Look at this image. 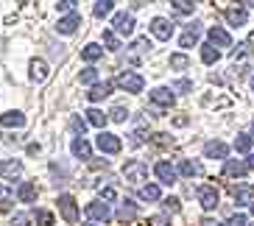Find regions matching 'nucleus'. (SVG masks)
<instances>
[{
  "instance_id": "42",
  "label": "nucleus",
  "mask_w": 254,
  "mask_h": 226,
  "mask_svg": "<svg viewBox=\"0 0 254 226\" xmlns=\"http://www.w3.org/2000/svg\"><path fill=\"white\" fill-rule=\"evenodd\" d=\"M224 226H246V215H240V212H238V215H232Z\"/></svg>"
},
{
  "instance_id": "25",
  "label": "nucleus",
  "mask_w": 254,
  "mask_h": 226,
  "mask_svg": "<svg viewBox=\"0 0 254 226\" xmlns=\"http://www.w3.org/2000/svg\"><path fill=\"white\" fill-rule=\"evenodd\" d=\"M0 126L23 128V126H25V114H23V112H3V114H0Z\"/></svg>"
},
{
  "instance_id": "6",
  "label": "nucleus",
  "mask_w": 254,
  "mask_h": 226,
  "mask_svg": "<svg viewBox=\"0 0 254 226\" xmlns=\"http://www.w3.org/2000/svg\"><path fill=\"white\" fill-rule=\"evenodd\" d=\"M98 148L104 151V154H120L123 143H120L118 134H109V131H101L98 134Z\"/></svg>"
},
{
  "instance_id": "34",
  "label": "nucleus",
  "mask_w": 254,
  "mask_h": 226,
  "mask_svg": "<svg viewBox=\"0 0 254 226\" xmlns=\"http://www.w3.org/2000/svg\"><path fill=\"white\" fill-rule=\"evenodd\" d=\"M171 67L173 70H185V67H190V59H187L185 53H173L171 56Z\"/></svg>"
},
{
  "instance_id": "24",
  "label": "nucleus",
  "mask_w": 254,
  "mask_h": 226,
  "mask_svg": "<svg viewBox=\"0 0 254 226\" xmlns=\"http://www.w3.org/2000/svg\"><path fill=\"white\" fill-rule=\"evenodd\" d=\"M17 198H20L23 204H34V201H37V184L23 181V184L17 187Z\"/></svg>"
},
{
  "instance_id": "32",
  "label": "nucleus",
  "mask_w": 254,
  "mask_h": 226,
  "mask_svg": "<svg viewBox=\"0 0 254 226\" xmlns=\"http://www.w3.org/2000/svg\"><path fill=\"white\" fill-rule=\"evenodd\" d=\"M171 3H173V8H176L179 14H193V8H195L193 0H171Z\"/></svg>"
},
{
  "instance_id": "20",
  "label": "nucleus",
  "mask_w": 254,
  "mask_h": 226,
  "mask_svg": "<svg viewBox=\"0 0 254 226\" xmlns=\"http://www.w3.org/2000/svg\"><path fill=\"white\" fill-rule=\"evenodd\" d=\"M115 218H118L120 224H131V221L137 218V204H134V201H123Z\"/></svg>"
},
{
  "instance_id": "36",
  "label": "nucleus",
  "mask_w": 254,
  "mask_h": 226,
  "mask_svg": "<svg viewBox=\"0 0 254 226\" xmlns=\"http://www.w3.org/2000/svg\"><path fill=\"white\" fill-rule=\"evenodd\" d=\"M78 81H81V84H98V70L95 67H87L81 75H78Z\"/></svg>"
},
{
  "instance_id": "45",
  "label": "nucleus",
  "mask_w": 254,
  "mask_h": 226,
  "mask_svg": "<svg viewBox=\"0 0 254 226\" xmlns=\"http://www.w3.org/2000/svg\"><path fill=\"white\" fill-rule=\"evenodd\" d=\"M101 198H104V201H115L118 193H115V187H106V190H101Z\"/></svg>"
},
{
  "instance_id": "41",
  "label": "nucleus",
  "mask_w": 254,
  "mask_h": 226,
  "mask_svg": "<svg viewBox=\"0 0 254 226\" xmlns=\"http://www.w3.org/2000/svg\"><path fill=\"white\" fill-rule=\"evenodd\" d=\"M131 48H134V51H148L151 42H148V37H140V39H134V42H131Z\"/></svg>"
},
{
  "instance_id": "13",
  "label": "nucleus",
  "mask_w": 254,
  "mask_h": 226,
  "mask_svg": "<svg viewBox=\"0 0 254 226\" xmlns=\"http://www.w3.org/2000/svg\"><path fill=\"white\" fill-rule=\"evenodd\" d=\"M78 25H81V14L70 11L67 17H59V25H56V31H59V34H73Z\"/></svg>"
},
{
  "instance_id": "7",
  "label": "nucleus",
  "mask_w": 254,
  "mask_h": 226,
  "mask_svg": "<svg viewBox=\"0 0 254 226\" xmlns=\"http://www.w3.org/2000/svg\"><path fill=\"white\" fill-rule=\"evenodd\" d=\"M151 34L165 42V39L173 37V23L171 20H165V17H154V20H151Z\"/></svg>"
},
{
  "instance_id": "9",
  "label": "nucleus",
  "mask_w": 254,
  "mask_h": 226,
  "mask_svg": "<svg viewBox=\"0 0 254 226\" xmlns=\"http://www.w3.org/2000/svg\"><path fill=\"white\" fill-rule=\"evenodd\" d=\"M148 98H151V104H157L159 109H171L173 101H176V98H173V92L168 90V87H157V90H151Z\"/></svg>"
},
{
  "instance_id": "26",
  "label": "nucleus",
  "mask_w": 254,
  "mask_h": 226,
  "mask_svg": "<svg viewBox=\"0 0 254 226\" xmlns=\"http://www.w3.org/2000/svg\"><path fill=\"white\" fill-rule=\"evenodd\" d=\"M101 56H104V48L95 45V42H92V45H84V48H81V59H84V61H98Z\"/></svg>"
},
{
  "instance_id": "3",
  "label": "nucleus",
  "mask_w": 254,
  "mask_h": 226,
  "mask_svg": "<svg viewBox=\"0 0 254 226\" xmlns=\"http://www.w3.org/2000/svg\"><path fill=\"white\" fill-rule=\"evenodd\" d=\"M59 212H62V218L67 221V224H78V207H75V198L67 196V193H62L59 196Z\"/></svg>"
},
{
  "instance_id": "2",
  "label": "nucleus",
  "mask_w": 254,
  "mask_h": 226,
  "mask_svg": "<svg viewBox=\"0 0 254 226\" xmlns=\"http://www.w3.org/2000/svg\"><path fill=\"white\" fill-rule=\"evenodd\" d=\"M120 87V90H126V92H142V87H145V78H142L140 73H120L118 75V81H115Z\"/></svg>"
},
{
  "instance_id": "43",
  "label": "nucleus",
  "mask_w": 254,
  "mask_h": 226,
  "mask_svg": "<svg viewBox=\"0 0 254 226\" xmlns=\"http://www.w3.org/2000/svg\"><path fill=\"white\" fill-rule=\"evenodd\" d=\"M165 210H168V212H179L182 210V207H179V198H165Z\"/></svg>"
},
{
  "instance_id": "22",
  "label": "nucleus",
  "mask_w": 254,
  "mask_h": 226,
  "mask_svg": "<svg viewBox=\"0 0 254 226\" xmlns=\"http://www.w3.org/2000/svg\"><path fill=\"white\" fill-rule=\"evenodd\" d=\"M176 173L187 176V179H193V176H201V173H204V168H201V162H190V159H182V162H179V170H176Z\"/></svg>"
},
{
  "instance_id": "23",
  "label": "nucleus",
  "mask_w": 254,
  "mask_h": 226,
  "mask_svg": "<svg viewBox=\"0 0 254 226\" xmlns=\"http://www.w3.org/2000/svg\"><path fill=\"white\" fill-rule=\"evenodd\" d=\"M198 31H201V25H198V23H190V25H187V31H185V34H182L179 45H182V48L198 45Z\"/></svg>"
},
{
  "instance_id": "5",
  "label": "nucleus",
  "mask_w": 254,
  "mask_h": 226,
  "mask_svg": "<svg viewBox=\"0 0 254 226\" xmlns=\"http://www.w3.org/2000/svg\"><path fill=\"white\" fill-rule=\"evenodd\" d=\"M154 173H157V179L162 181V184H168V187H171V184H176V179H179L176 168H173L171 162H165V159L154 165Z\"/></svg>"
},
{
  "instance_id": "31",
  "label": "nucleus",
  "mask_w": 254,
  "mask_h": 226,
  "mask_svg": "<svg viewBox=\"0 0 254 226\" xmlns=\"http://www.w3.org/2000/svg\"><path fill=\"white\" fill-rule=\"evenodd\" d=\"M112 6H115V0H98L95 3V17H106V14H112Z\"/></svg>"
},
{
  "instance_id": "18",
  "label": "nucleus",
  "mask_w": 254,
  "mask_h": 226,
  "mask_svg": "<svg viewBox=\"0 0 254 226\" xmlns=\"http://www.w3.org/2000/svg\"><path fill=\"white\" fill-rule=\"evenodd\" d=\"M115 90V81H104V84H92V90L87 92V98L92 101V104H95V101H104L106 95H109V92Z\"/></svg>"
},
{
  "instance_id": "17",
  "label": "nucleus",
  "mask_w": 254,
  "mask_h": 226,
  "mask_svg": "<svg viewBox=\"0 0 254 226\" xmlns=\"http://www.w3.org/2000/svg\"><path fill=\"white\" fill-rule=\"evenodd\" d=\"M48 75H51V70H48V61L45 59H34V61H31V81L42 84Z\"/></svg>"
},
{
  "instance_id": "15",
  "label": "nucleus",
  "mask_w": 254,
  "mask_h": 226,
  "mask_svg": "<svg viewBox=\"0 0 254 226\" xmlns=\"http://www.w3.org/2000/svg\"><path fill=\"white\" fill-rule=\"evenodd\" d=\"M20 173H23V162L20 159H3V165H0V176L3 179H17Z\"/></svg>"
},
{
  "instance_id": "30",
  "label": "nucleus",
  "mask_w": 254,
  "mask_h": 226,
  "mask_svg": "<svg viewBox=\"0 0 254 226\" xmlns=\"http://www.w3.org/2000/svg\"><path fill=\"white\" fill-rule=\"evenodd\" d=\"M106 120H109V117H106L101 109H90V112H87V123H92V126H98V128H104Z\"/></svg>"
},
{
  "instance_id": "29",
  "label": "nucleus",
  "mask_w": 254,
  "mask_h": 226,
  "mask_svg": "<svg viewBox=\"0 0 254 226\" xmlns=\"http://www.w3.org/2000/svg\"><path fill=\"white\" fill-rule=\"evenodd\" d=\"M201 59H204V64H215V61L221 59V51L207 42V45H201Z\"/></svg>"
},
{
  "instance_id": "53",
  "label": "nucleus",
  "mask_w": 254,
  "mask_h": 226,
  "mask_svg": "<svg viewBox=\"0 0 254 226\" xmlns=\"http://www.w3.org/2000/svg\"><path fill=\"white\" fill-rule=\"evenodd\" d=\"M252 90H254V75H252Z\"/></svg>"
},
{
  "instance_id": "16",
  "label": "nucleus",
  "mask_w": 254,
  "mask_h": 226,
  "mask_svg": "<svg viewBox=\"0 0 254 226\" xmlns=\"http://www.w3.org/2000/svg\"><path fill=\"white\" fill-rule=\"evenodd\" d=\"M209 45H218V48H229L232 45V37L226 34L221 25H212L209 28Z\"/></svg>"
},
{
  "instance_id": "48",
  "label": "nucleus",
  "mask_w": 254,
  "mask_h": 226,
  "mask_svg": "<svg viewBox=\"0 0 254 226\" xmlns=\"http://www.w3.org/2000/svg\"><path fill=\"white\" fill-rule=\"evenodd\" d=\"M154 143H157V145H168L171 140H168V134H154Z\"/></svg>"
},
{
  "instance_id": "14",
  "label": "nucleus",
  "mask_w": 254,
  "mask_h": 226,
  "mask_svg": "<svg viewBox=\"0 0 254 226\" xmlns=\"http://www.w3.org/2000/svg\"><path fill=\"white\" fill-rule=\"evenodd\" d=\"M226 154H229V148H226V143H221V140H209V143L204 145V157H209V159H226Z\"/></svg>"
},
{
  "instance_id": "39",
  "label": "nucleus",
  "mask_w": 254,
  "mask_h": 226,
  "mask_svg": "<svg viewBox=\"0 0 254 226\" xmlns=\"http://www.w3.org/2000/svg\"><path fill=\"white\" fill-rule=\"evenodd\" d=\"M173 90L176 92H193V81H187V78H182V81L173 84Z\"/></svg>"
},
{
  "instance_id": "50",
  "label": "nucleus",
  "mask_w": 254,
  "mask_h": 226,
  "mask_svg": "<svg viewBox=\"0 0 254 226\" xmlns=\"http://www.w3.org/2000/svg\"><path fill=\"white\" fill-rule=\"evenodd\" d=\"M148 3H154V0H134V6H148Z\"/></svg>"
},
{
  "instance_id": "33",
  "label": "nucleus",
  "mask_w": 254,
  "mask_h": 226,
  "mask_svg": "<svg viewBox=\"0 0 254 226\" xmlns=\"http://www.w3.org/2000/svg\"><path fill=\"white\" fill-rule=\"evenodd\" d=\"M34 221H37V226H53V212L37 210V212H34Z\"/></svg>"
},
{
  "instance_id": "38",
  "label": "nucleus",
  "mask_w": 254,
  "mask_h": 226,
  "mask_svg": "<svg viewBox=\"0 0 254 226\" xmlns=\"http://www.w3.org/2000/svg\"><path fill=\"white\" fill-rule=\"evenodd\" d=\"M70 126H73L75 134H81V137H84V131H87V120H81V117H73V120H70Z\"/></svg>"
},
{
  "instance_id": "46",
  "label": "nucleus",
  "mask_w": 254,
  "mask_h": 226,
  "mask_svg": "<svg viewBox=\"0 0 254 226\" xmlns=\"http://www.w3.org/2000/svg\"><path fill=\"white\" fill-rule=\"evenodd\" d=\"M171 221H168V215H154L151 218V226H168Z\"/></svg>"
},
{
  "instance_id": "11",
  "label": "nucleus",
  "mask_w": 254,
  "mask_h": 226,
  "mask_svg": "<svg viewBox=\"0 0 254 226\" xmlns=\"http://www.w3.org/2000/svg\"><path fill=\"white\" fill-rule=\"evenodd\" d=\"M232 198H235L238 207H246V204L254 201V187L252 184H235L232 187Z\"/></svg>"
},
{
  "instance_id": "51",
  "label": "nucleus",
  "mask_w": 254,
  "mask_h": 226,
  "mask_svg": "<svg viewBox=\"0 0 254 226\" xmlns=\"http://www.w3.org/2000/svg\"><path fill=\"white\" fill-rule=\"evenodd\" d=\"M249 168H254V154H249V162H246Z\"/></svg>"
},
{
  "instance_id": "28",
  "label": "nucleus",
  "mask_w": 254,
  "mask_h": 226,
  "mask_svg": "<svg viewBox=\"0 0 254 226\" xmlns=\"http://www.w3.org/2000/svg\"><path fill=\"white\" fill-rule=\"evenodd\" d=\"M140 198L142 201H159L162 193H159L157 184H140Z\"/></svg>"
},
{
  "instance_id": "27",
  "label": "nucleus",
  "mask_w": 254,
  "mask_h": 226,
  "mask_svg": "<svg viewBox=\"0 0 254 226\" xmlns=\"http://www.w3.org/2000/svg\"><path fill=\"white\" fill-rule=\"evenodd\" d=\"M252 148H254V137L252 134H238L235 137V151H238V154H249Z\"/></svg>"
},
{
  "instance_id": "37",
  "label": "nucleus",
  "mask_w": 254,
  "mask_h": 226,
  "mask_svg": "<svg viewBox=\"0 0 254 226\" xmlns=\"http://www.w3.org/2000/svg\"><path fill=\"white\" fill-rule=\"evenodd\" d=\"M109 117H112L115 123H126V117H128V109H126V106H115L112 112H109Z\"/></svg>"
},
{
  "instance_id": "44",
  "label": "nucleus",
  "mask_w": 254,
  "mask_h": 226,
  "mask_svg": "<svg viewBox=\"0 0 254 226\" xmlns=\"http://www.w3.org/2000/svg\"><path fill=\"white\" fill-rule=\"evenodd\" d=\"M59 11H75V0H59Z\"/></svg>"
},
{
  "instance_id": "4",
  "label": "nucleus",
  "mask_w": 254,
  "mask_h": 226,
  "mask_svg": "<svg viewBox=\"0 0 254 226\" xmlns=\"http://www.w3.org/2000/svg\"><path fill=\"white\" fill-rule=\"evenodd\" d=\"M195 196H198V204H201L204 210H215L218 201H221V198H218V190L212 187V184H201V187L195 190Z\"/></svg>"
},
{
  "instance_id": "49",
  "label": "nucleus",
  "mask_w": 254,
  "mask_h": 226,
  "mask_svg": "<svg viewBox=\"0 0 254 226\" xmlns=\"http://www.w3.org/2000/svg\"><path fill=\"white\" fill-rule=\"evenodd\" d=\"M201 226H221V224H218L215 218H209V215H207V218H201Z\"/></svg>"
},
{
  "instance_id": "12",
  "label": "nucleus",
  "mask_w": 254,
  "mask_h": 226,
  "mask_svg": "<svg viewBox=\"0 0 254 226\" xmlns=\"http://www.w3.org/2000/svg\"><path fill=\"white\" fill-rule=\"evenodd\" d=\"M224 173H226V176H232V179H243V176L249 173V165L243 162V159H226Z\"/></svg>"
},
{
  "instance_id": "21",
  "label": "nucleus",
  "mask_w": 254,
  "mask_h": 226,
  "mask_svg": "<svg viewBox=\"0 0 254 226\" xmlns=\"http://www.w3.org/2000/svg\"><path fill=\"white\" fill-rule=\"evenodd\" d=\"M224 17H226V23H229V25H235V28H240V25H246V20H249L246 8H226V11H224Z\"/></svg>"
},
{
  "instance_id": "52",
  "label": "nucleus",
  "mask_w": 254,
  "mask_h": 226,
  "mask_svg": "<svg viewBox=\"0 0 254 226\" xmlns=\"http://www.w3.org/2000/svg\"><path fill=\"white\" fill-rule=\"evenodd\" d=\"M249 207H252V215H254V201H252V204H249Z\"/></svg>"
},
{
  "instance_id": "54",
  "label": "nucleus",
  "mask_w": 254,
  "mask_h": 226,
  "mask_svg": "<svg viewBox=\"0 0 254 226\" xmlns=\"http://www.w3.org/2000/svg\"><path fill=\"white\" fill-rule=\"evenodd\" d=\"M246 226H254V224H249V221H246Z\"/></svg>"
},
{
  "instance_id": "1",
  "label": "nucleus",
  "mask_w": 254,
  "mask_h": 226,
  "mask_svg": "<svg viewBox=\"0 0 254 226\" xmlns=\"http://www.w3.org/2000/svg\"><path fill=\"white\" fill-rule=\"evenodd\" d=\"M123 176H126L128 184H137L140 187L142 181L148 179V165L142 159H128L126 165H123Z\"/></svg>"
},
{
  "instance_id": "10",
  "label": "nucleus",
  "mask_w": 254,
  "mask_h": 226,
  "mask_svg": "<svg viewBox=\"0 0 254 226\" xmlns=\"http://www.w3.org/2000/svg\"><path fill=\"white\" fill-rule=\"evenodd\" d=\"M87 215H90L92 221H98V224H109V221H112V212H109V207H106V204H101V201L87 204Z\"/></svg>"
},
{
  "instance_id": "35",
  "label": "nucleus",
  "mask_w": 254,
  "mask_h": 226,
  "mask_svg": "<svg viewBox=\"0 0 254 226\" xmlns=\"http://www.w3.org/2000/svg\"><path fill=\"white\" fill-rule=\"evenodd\" d=\"M104 45H106V51H120V42L115 37V31H104Z\"/></svg>"
},
{
  "instance_id": "19",
  "label": "nucleus",
  "mask_w": 254,
  "mask_h": 226,
  "mask_svg": "<svg viewBox=\"0 0 254 226\" xmlns=\"http://www.w3.org/2000/svg\"><path fill=\"white\" fill-rule=\"evenodd\" d=\"M70 151H73V157H78V159H92V148H90V143L84 140V137H75L73 140V145H70Z\"/></svg>"
},
{
  "instance_id": "40",
  "label": "nucleus",
  "mask_w": 254,
  "mask_h": 226,
  "mask_svg": "<svg viewBox=\"0 0 254 226\" xmlns=\"http://www.w3.org/2000/svg\"><path fill=\"white\" fill-rule=\"evenodd\" d=\"M28 224H31V218L25 212H17L14 218H11V226H28Z\"/></svg>"
},
{
  "instance_id": "8",
  "label": "nucleus",
  "mask_w": 254,
  "mask_h": 226,
  "mask_svg": "<svg viewBox=\"0 0 254 226\" xmlns=\"http://www.w3.org/2000/svg\"><path fill=\"white\" fill-rule=\"evenodd\" d=\"M112 28L118 31V34H131L134 31V14H128V11H120V14L112 17Z\"/></svg>"
},
{
  "instance_id": "47",
  "label": "nucleus",
  "mask_w": 254,
  "mask_h": 226,
  "mask_svg": "<svg viewBox=\"0 0 254 226\" xmlns=\"http://www.w3.org/2000/svg\"><path fill=\"white\" fill-rule=\"evenodd\" d=\"M0 201H11V190L0 184Z\"/></svg>"
},
{
  "instance_id": "55",
  "label": "nucleus",
  "mask_w": 254,
  "mask_h": 226,
  "mask_svg": "<svg viewBox=\"0 0 254 226\" xmlns=\"http://www.w3.org/2000/svg\"><path fill=\"white\" fill-rule=\"evenodd\" d=\"M84 226H90V224H84Z\"/></svg>"
}]
</instances>
